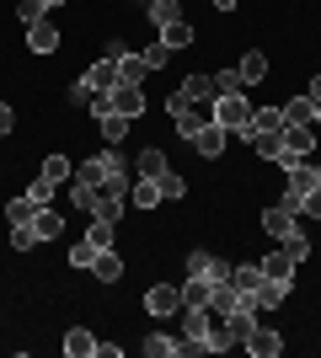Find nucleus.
Segmentation results:
<instances>
[{"label":"nucleus","instance_id":"36","mask_svg":"<svg viewBox=\"0 0 321 358\" xmlns=\"http://www.w3.org/2000/svg\"><path fill=\"white\" fill-rule=\"evenodd\" d=\"M166 171V155L161 150H139V177H161Z\"/></svg>","mask_w":321,"mask_h":358},{"label":"nucleus","instance_id":"17","mask_svg":"<svg viewBox=\"0 0 321 358\" xmlns=\"http://www.w3.org/2000/svg\"><path fill=\"white\" fill-rule=\"evenodd\" d=\"M86 86L92 91H113L118 86V59H97L92 70H86Z\"/></svg>","mask_w":321,"mask_h":358},{"label":"nucleus","instance_id":"33","mask_svg":"<svg viewBox=\"0 0 321 358\" xmlns=\"http://www.w3.org/2000/svg\"><path fill=\"white\" fill-rule=\"evenodd\" d=\"M86 241H92L97 252H107V246H113V220H102V214H92V230H86Z\"/></svg>","mask_w":321,"mask_h":358},{"label":"nucleus","instance_id":"13","mask_svg":"<svg viewBox=\"0 0 321 358\" xmlns=\"http://www.w3.org/2000/svg\"><path fill=\"white\" fill-rule=\"evenodd\" d=\"M294 268H300V262H294V257L284 252V246H278V257H262V278H278V284H294Z\"/></svg>","mask_w":321,"mask_h":358},{"label":"nucleus","instance_id":"46","mask_svg":"<svg viewBox=\"0 0 321 358\" xmlns=\"http://www.w3.org/2000/svg\"><path fill=\"white\" fill-rule=\"evenodd\" d=\"M86 96H92V86H86V80H76V86H70V102L86 107Z\"/></svg>","mask_w":321,"mask_h":358},{"label":"nucleus","instance_id":"4","mask_svg":"<svg viewBox=\"0 0 321 358\" xmlns=\"http://www.w3.org/2000/svg\"><path fill=\"white\" fill-rule=\"evenodd\" d=\"M225 331H230V343H246V337L257 331V305H252V299H241V305L225 315Z\"/></svg>","mask_w":321,"mask_h":358},{"label":"nucleus","instance_id":"32","mask_svg":"<svg viewBox=\"0 0 321 358\" xmlns=\"http://www.w3.org/2000/svg\"><path fill=\"white\" fill-rule=\"evenodd\" d=\"M32 214H38V203H32L27 193H22V198H11V203H6V220H11V224H32Z\"/></svg>","mask_w":321,"mask_h":358},{"label":"nucleus","instance_id":"19","mask_svg":"<svg viewBox=\"0 0 321 358\" xmlns=\"http://www.w3.org/2000/svg\"><path fill=\"white\" fill-rule=\"evenodd\" d=\"M145 75H150L145 54H123V59H118V80H123V86H145Z\"/></svg>","mask_w":321,"mask_h":358},{"label":"nucleus","instance_id":"22","mask_svg":"<svg viewBox=\"0 0 321 358\" xmlns=\"http://www.w3.org/2000/svg\"><path fill=\"white\" fill-rule=\"evenodd\" d=\"M64 353H70V358H92L97 353V337L86 327H70V331H64Z\"/></svg>","mask_w":321,"mask_h":358},{"label":"nucleus","instance_id":"8","mask_svg":"<svg viewBox=\"0 0 321 358\" xmlns=\"http://www.w3.org/2000/svg\"><path fill=\"white\" fill-rule=\"evenodd\" d=\"M294 224H300V214H294L290 203H273V209L262 214V230H268V236H273V241H284V236H290V230H294Z\"/></svg>","mask_w":321,"mask_h":358},{"label":"nucleus","instance_id":"31","mask_svg":"<svg viewBox=\"0 0 321 358\" xmlns=\"http://www.w3.org/2000/svg\"><path fill=\"white\" fill-rule=\"evenodd\" d=\"M43 177H48V182H59V187H64V182L76 177V166H70V155H48V161H43Z\"/></svg>","mask_w":321,"mask_h":358},{"label":"nucleus","instance_id":"29","mask_svg":"<svg viewBox=\"0 0 321 358\" xmlns=\"http://www.w3.org/2000/svg\"><path fill=\"white\" fill-rule=\"evenodd\" d=\"M268 129H284V113L278 107H252V134H268Z\"/></svg>","mask_w":321,"mask_h":358},{"label":"nucleus","instance_id":"44","mask_svg":"<svg viewBox=\"0 0 321 358\" xmlns=\"http://www.w3.org/2000/svg\"><path fill=\"white\" fill-rule=\"evenodd\" d=\"M209 268H214L209 252H193V257H187V273H193V278H209Z\"/></svg>","mask_w":321,"mask_h":358},{"label":"nucleus","instance_id":"24","mask_svg":"<svg viewBox=\"0 0 321 358\" xmlns=\"http://www.w3.org/2000/svg\"><path fill=\"white\" fill-rule=\"evenodd\" d=\"M161 43H166L171 54H177V48H187V43H193V27H187L183 16H177V22H166V27H161Z\"/></svg>","mask_w":321,"mask_h":358},{"label":"nucleus","instance_id":"11","mask_svg":"<svg viewBox=\"0 0 321 358\" xmlns=\"http://www.w3.org/2000/svg\"><path fill=\"white\" fill-rule=\"evenodd\" d=\"M193 150H199V155H204V161H214V155H220V150H225V129H220V123H204V129H199V134H193Z\"/></svg>","mask_w":321,"mask_h":358},{"label":"nucleus","instance_id":"2","mask_svg":"<svg viewBox=\"0 0 321 358\" xmlns=\"http://www.w3.org/2000/svg\"><path fill=\"white\" fill-rule=\"evenodd\" d=\"M123 203H129V171H113L107 182H97V209H92V214H102V220L118 224Z\"/></svg>","mask_w":321,"mask_h":358},{"label":"nucleus","instance_id":"51","mask_svg":"<svg viewBox=\"0 0 321 358\" xmlns=\"http://www.w3.org/2000/svg\"><path fill=\"white\" fill-rule=\"evenodd\" d=\"M43 6H64V0H43Z\"/></svg>","mask_w":321,"mask_h":358},{"label":"nucleus","instance_id":"10","mask_svg":"<svg viewBox=\"0 0 321 358\" xmlns=\"http://www.w3.org/2000/svg\"><path fill=\"white\" fill-rule=\"evenodd\" d=\"M246 353H252V358H278V353H284V337H278L273 327H257L252 337H246Z\"/></svg>","mask_w":321,"mask_h":358},{"label":"nucleus","instance_id":"26","mask_svg":"<svg viewBox=\"0 0 321 358\" xmlns=\"http://www.w3.org/2000/svg\"><path fill=\"white\" fill-rule=\"evenodd\" d=\"M129 123H134V118H123V113H102V118H97V129H102L107 145H118V139L129 134Z\"/></svg>","mask_w":321,"mask_h":358},{"label":"nucleus","instance_id":"37","mask_svg":"<svg viewBox=\"0 0 321 358\" xmlns=\"http://www.w3.org/2000/svg\"><path fill=\"white\" fill-rule=\"evenodd\" d=\"M155 182H161V198H183V193H187V182L177 177L171 166H166V171H161V177H155Z\"/></svg>","mask_w":321,"mask_h":358},{"label":"nucleus","instance_id":"6","mask_svg":"<svg viewBox=\"0 0 321 358\" xmlns=\"http://www.w3.org/2000/svg\"><path fill=\"white\" fill-rule=\"evenodd\" d=\"M311 150H316V129H306V123H284V155L306 161Z\"/></svg>","mask_w":321,"mask_h":358},{"label":"nucleus","instance_id":"1","mask_svg":"<svg viewBox=\"0 0 321 358\" xmlns=\"http://www.w3.org/2000/svg\"><path fill=\"white\" fill-rule=\"evenodd\" d=\"M214 123H220L225 134L252 139V102H246V91H225V96H214Z\"/></svg>","mask_w":321,"mask_h":358},{"label":"nucleus","instance_id":"48","mask_svg":"<svg viewBox=\"0 0 321 358\" xmlns=\"http://www.w3.org/2000/svg\"><path fill=\"white\" fill-rule=\"evenodd\" d=\"M306 96H311V102L321 107V75H316V80H311V86H306Z\"/></svg>","mask_w":321,"mask_h":358},{"label":"nucleus","instance_id":"16","mask_svg":"<svg viewBox=\"0 0 321 358\" xmlns=\"http://www.w3.org/2000/svg\"><path fill=\"white\" fill-rule=\"evenodd\" d=\"M32 236H38V241H59L64 236V214L38 209V214H32Z\"/></svg>","mask_w":321,"mask_h":358},{"label":"nucleus","instance_id":"41","mask_svg":"<svg viewBox=\"0 0 321 358\" xmlns=\"http://www.w3.org/2000/svg\"><path fill=\"white\" fill-rule=\"evenodd\" d=\"M16 16L32 27V22H43V16H48V6H43V0H22V6H16Z\"/></svg>","mask_w":321,"mask_h":358},{"label":"nucleus","instance_id":"49","mask_svg":"<svg viewBox=\"0 0 321 358\" xmlns=\"http://www.w3.org/2000/svg\"><path fill=\"white\" fill-rule=\"evenodd\" d=\"M214 11H236V0H209Z\"/></svg>","mask_w":321,"mask_h":358},{"label":"nucleus","instance_id":"5","mask_svg":"<svg viewBox=\"0 0 321 358\" xmlns=\"http://www.w3.org/2000/svg\"><path fill=\"white\" fill-rule=\"evenodd\" d=\"M145 310H150V315H183V289L155 284L150 294H145Z\"/></svg>","mask_w":321,"mask_h":358},{"label":"nucleus","instance_id":"14","mask_svg":"<svg viewBox=\"0 0 321 358\" xmlns=\"http://www.w3.org/2000/svg\"><path fill=\"white\" fill-rule=\"evenodd\" d=\"M129 203H134V209H155V203H161V182H155V177L129 182Z\"/></svg>","mask_w":321,"mask_h":358},{"label":"nucleus","instance_id":"28","mask_svg":"<svg viewBox=\"0 0 321 358\" xmlns=\"http://www.w3.org/2000/svg\"><path fill=\"white\" fill-rule=\"evenodd\" d=\"M145 11H150L155 27H166V22H177V16H183V0H150Z\"/></svg>","mask_w":321,"mask_h":358},{"label":"nucleus","instance_id":"15","mask_svg":"<svg viewBox=\"0 0 321 358\" xmlns=\"http://www.w3.org/2000/svg\"><path fill=\"white\" fill-rule=\"evenodd\" d=\"M278 113H284V123H306V129H316V102H311V96H290Z\"/></svg>","mask_w":321,"mask_h":358},{"label":"nucleus","instance_id":"12","mask_svg":"<svg viewBox=\"0 0 321 358\" xmlns=\"http://www.w3.org/2000/svg\"><path fill=\"white\" fill-rule=\"evenodd\" d=\"M27 43H32V54H54V48H59V27H54V22H32L27 27Z\"/></svg>","mask_w":321,"mask_h":358},{"label":"nucleus","instance_id":"52","mask_svg":"<svg viewBox=\"0 0 321 358\" xmlns=\"http://www.w3.org/2000/svg\"><path fill=\"white\" fill-rule=\"evenodd\" d=\"M316 182H321V166H316Z\"/></svg>","mask_w":321,"mask_h":358},{"label":"nucleus","instance_id":"3","mask_svg":"<svg viewBox=\"0 0 321 358\" xmlns=\"http://www.w3.org/2000/svg\"><path fill=\"white\" fill-rule=\"evenodd\" d=\"M113 171H123V155H118V150H102V155H92V161L76 166V182H80V187H97V182H107Z\"/></svg>","mask_w":321,"mask_h":358},{"label":"nucleus","instance_id":"23","mask_svg":"<svg viewBox=\"0 0 321 358\" xmlns=\"http://www.w3.org/2000/svg\"><path fill=\"white\" fill-rule=\"evenodd\" d=\"M183 102H187V107L214 102V86H209V75H187V80H183Z\"/></svg>","mask_w":321,"mask_h":358},{"label":"nucleus","instance_id":"27","mask_svg":"<svg viewBox=\"0 0 321 358\" xmlns=\"http://www.w3.org/2000/svg\"><path fill=\"white\" fill-rule=\"evenodd\" d=\"M214 299V284L209 278H193V273H187V284H183V305H209Z\"/></svg>","mask_w":321,"mask_h":358},{"label":"nucleus","instance_id":"30","mask_svg":"<svg viewBox=\"0 0 321 358\" xmlns=\"http://www.w3.org/2000/svg\"><path fill=\"white\" fill-rule=\"evenodd\" d=\"M54 193H59V182H48L43 171H38V177H32V187H27V198L38 203V209H48V203H54Z\"/></svg>","mask_w":321,"mask_h":358},{"label":"nucleus","instance_id":"43","mask_svg":"<svg viewBox=\"0 0 321 358\" xmlns=\"http://www.w3.org/2000/svg\"><path fill=\"white\" fill-rule=\"evenodd\" d=\"M166 59H171L166 43H150V48H145V64H150V70H166Z\"/></svg>","mask_w":321,"mask_h":358},{"label":"nucleus","instance_id":"42","mask_svg":"<svg viewBox=\"0 0 321 358\" xmlns=\"http://www.w3.org/2000/svg\"><path fill=\"white\" fill-rule=\"evenodd\" d=\"M11 246H16V252H32V246H38L32 224H11Z\"/></svg>","mask_w":321,"mask_h":358},{"label":"nucleus","instance_id":"39","mask_svg":"<svg viewBox=\"0 0 321 358\" xmlns=\"http://www.w3.org/2000/svg\"><path fill=\"white\" fill-rule=\"evenodd\" d=\"M97 262V246L92 241H76V246H70V268H92Z\"/></svg>","mask_w":321,"mask_h":358},{"label":"nucleus","instance_id":"7","mask_svg":"<svg viewBox=\"0 0 321 358\" xmlns=\"http://www.w3.org/2000/svg\"><path fill=\"white\" fill-rule=\"evenodd\" d=\"M113 113H123V118H139L145 113V86H113Z\"/></svg>","mask_w":321,"mask_h":358},{"label":"nucleus","instance_id":"47","mask_svg":"<svg viewBox=\"0 0 321 358\" xmlns=\"http://www.w3.org/2000/svg\"><path fill=\"white\" fill-rule=\"evenodd\" d=\"M11 129H16V113H11L6 102H0V134H11Z\"/></svg>","mask_w":321,"mask_h":358},{"label":"nucleus","instance_id":"25","mask_svg":"<svg viewBox=\"0 0 321 358\" xmlns=\"http://www.w3.org/2000/svg\"><path fill=\"white\" fill-rule=\"evenodd\" d=\"M230 284L241 289V294H252V289L262 284V262H241V268H230Z\"/></svg>","mask_w":321,"mask_h":358},{"label":"nucleus","instance_id":"9","mask_svg":"<svg viewBox=\"0 0 321 358\" xmlns=\"http://www.w3.org/2000/svg\"><path fill=\"white\" fill-rule=\"evenodd\" d=\"M252 305H257V310H278V305H284V299H290V284H278V278H262L257 289H252Z\"/></svg>","mask_w":321,"mask_h":358},{"label":"nucleus","instance_id":"35","mask_svg":"<svg viewBox=\"0 0 321 358\" xmlns=\"http://www.w3.org/2000/svg\"><path fill=\"white\" fill-rule=\"evenodd\" d=\"M209 86H214V96H225V91H241L246 80H241V70H220V75H209Z\"/></svg>","mask_w":321,"mask_h":358},{"label":"nucleus","instance_id":"34","mask_svg":"<svg viewBox=\"0 0 321 358\" xmlns=\"http://www.w3.org/2000/svg\"><path fill=\"white\" fill-rule=\"evenodd\" d=\"M278 246H284V252H290L294 262H300V257H311V236H306V230H300V224H294V230H290V236H284V241H278Z\"/></svg>","mask_w":321,"mask_h":358},{"label":"nucleus","instance_id":"40","mask_svg":"<svg viewBox=\"0 0 321 358\" xmlns=\"http://www.w3.org/2000/svg\"><path fill=\"white\" fill-rule=\"evenodd\" d=\"M230 348V331H225V321H214V331L204 337V353H225Z\"/></svg>","mask_w":321,"mask_h":358},{"label":"nucleus","instance_id":"21","mask_svg":"<svg viewBox=\"0 0 321 358\" xmlns=\"http://www.w3.org/2000/svg\"><path fill=\"white\" fill-rule=\"evenodd\" d=\"M252 150L262 161H284V129H268V134H252Z\"/></svg>","mask_w":321,"mask_h":358},{"label":"nucleus","instance_id":"50","mask_svg":"<svg viewBox=\"0 0 321 358\" xmlns=\"http://www.w3.org/2000/svg\"><path fill=\"white\" fill-rule=\"evenodd\" d=\"M316 134H321V107H316Z\"/></svg>","mask_w":321,"mask_h":358},{"label":"nucleus","instance_id":"45","mask_svg":"<svg viewBox=\"0 0 321 358\" xmlns=\"http://www.w3.org/2000/svg\"><path fill=\"white\" fill-rule=\"evenodd\" d=\"M300 214H316V220H321V187H316V193H306V198H300Z\"/></svg>","mask_w":321,"mask_h":358},{"label":"nucleus","instance_id":"20","mask_svg":"<svg viewBox=\"0 0 321 358\" xmlns=\"http://www.w3.org/2000/svg\"><path fill=\"white\" fill-rule=\"evenodd\" d=\"M92 273H97V284H118V278H123V262H118V252H113V246H107V252H97Z\"/></svg>","mask_w":321,"mask_h":358},{"label":"nucleus","instance_id":"18","mask_svg":"<svg viewBox=\"0 0 321 358\" xmlns=\"http://www.w3.org/2000/svg\"><path fill=\"white\" fill-rule=\"evenodd\" d=\"M236 70H241V80H246V86H257L262 75H268V54H262V48H246Z\"/></svg>","mask_w":321,"mask_h":358},{"label":"nucleus","instance_id":"38","mask_svg":"<svg viewBox=\"0 0 321 358\" xmlns=\"http://www.w3.org/2000/svg\"><path fill=\"white\" fill-rule=\"evenodd\" d=\"M145 353L150 358H171L177 353V337H161V331H155V337H145Z\"/></svg>","mask_w":321,"mask_h":358}]
</instances>
